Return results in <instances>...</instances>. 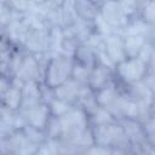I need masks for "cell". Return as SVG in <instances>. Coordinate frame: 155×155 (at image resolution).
<instances>
[{"label":"cell","mask_w":155,"mask_h":155,"mask_svg":"<svg viewBox=\"0 0 155 155\" xmlns=\"http://www.w3.org/2000/svg\"><path fill=\"white\" fill-rule=\"evenodd\" d=\"M116 97H117V96H116L114 88H111V87H104V88L101 90V92H99L98 101H99V103H102L103 105H109Z\"/></svg>","instance_id":"11"},{"label":"cell","mask_w":155,"mask_h":155,"mask_svg":"<svg viewBox=\"0 0 155 155\" xmlns=\"http://www.w3.org/2000/svg\"><path fill=\"white\" fill-rule=\"evenodd\" d=\"M4 98H5V102H6L7 107L15 109L21 104V101H22L23 96H22V93L19 92V90L17 87H12V88L7 90L6 97H4Z\"/></svg>","instance_id":"10"},{"label":"cell","mask_w":155,"mask_h":155,"mask_svg":"<svg viewBox=\"0 0 155 155\" xmlns=\"http://www.w3.org/2000/svg\"><path fill=\"white\" fill-rule=\"evenodd\" d=\"M119 73L126 81H138L145 74V63L138 57L130 58L127 61L125 59L122 63L119 64Z\"/></svg>","instance_id":"2"},{"label":"cell","mask_w":155,"mask_h":155,"mask_svg":"<svg viewBox=\"0 0 155 155\" xmlns=\"http://www.w3.org/2000/svg\"><path fill=\"white\" fill-rule=\"evenodd\" d=\"M47 113H48V110L45 105H36L34 108L28 109L27 115H28V120H29L30 125L34 128L44 127L47 121Z\"/></svg>","instance_id":"5"},{"label":"cell","mask_w":155,"mask_h":155,"mask_svg":"<svg viewBox=\"0 0 155 155\" xmlns=\"http://www.w3.org/2000/svg\"><path fill=\"white\" fill-rule=\"evenodd\" d=\"M108 78H109V74H108V69L105 67H97L90 75V84L93 88H97V90H103L105 86V84L108 82Z\"/></svg>","instance_id":"8"},{"label":"cell","mask_w":155,"mask_h":155,"mask_svg":"<svg viewBox=\"0 0 155 155\" xmlns=\"http://www.w3.org/2000/svg\"><path fill=\"white\" fill-rule=\"evenodd\" d=\"M38 73V65L33 58H27L22 64H19L18 69V76L21 75V79H28L31 81V79Z\"/></svg>","instance_id":"9"},{"label":"cell","mask_w":155,"mask_h":155,"mask_svg":"<svg viewBox=\"0 0 155 155\" xmlns=\"http://www.w3.org/2000/svg\"><path fill=\"white\" fill-rule=\"evenodd\" d=\"M107 23L111 27V25H120L124 22V12L120 8L119 4L115 2H108L104 5V10H103V16H102Z\"/></svg>","instance_id":"4"},{"label":"cell","mask_w":155,"mask_h":155,"mask_svg":"<svg viewBox=\"0 0 155 155\" xmlns=\"http://www.w3.org/2000/svg\"><path fill=\"white\" fill-rule=\"evenodd\" d=\"M144 18L149 23H155V4H148L144 11Z\"/></svg>","instance_id":"13"},{"label":"cell","mask_w":155,"mask_h":155,"mask_svg":"<svg viewBox=\"0 0 155 155\" xmlns=\"http://www.w3.org/2000/svg\"><path fill=\"white\" fill-rule=\"evenodd\" d=\"M51 109H52V111H53L54 115H58V116H61V117L64 116L65 114H68V110H69L68 104H67L65 102L61 101V99H57V101L52 102Z\"/></svg>","instance_id":"12"},{"label":"cell","mask_w":155,"mask_h":155,"mask_svg":"<svg viewBox=\"0 0 155 155\" xmlns=\"http://www.w3.org/2000/svg\"><path fill=\"white\" fill-rule=\"evenodd\" d=\"M74 74H75L76 79H78L80 82L87 81V80L90 79V75H88L87 69H86L85 67H76V68L74 69Z\"/></svg>","instance_id":"14"},{"label":"cell","mask_w":155,"mask_h":155,"mask_svg":"<svg viewBox=\"0 0 155 155\" xmlns=\"http://www.w3.org/2000/svg\"><path fill=\"white\" fill-rule=\"evenodd\" d=\"M105 53L111 62L122 63L126 58L124 42L117 36H109L105 39Z\"/></svg>","instance_id":"3"},{"label":"cell","mask_w":155,"mask_h":155,"mask_svg":"<svg viewBox=\"0 0 155 155\" xmlns=\"http://www.w3.org/2000/svg\"><path fill=\"white\" fill-rule=\"evenodd\" d=\"M79 94H80L79 84L75 81H67L57 88V98L65 103L75 99L76 97H79Z\"/></svg>","instance_id":"6"},{"label":"cell","mask_w":155,"mask_h":155,"mask_svg":"<svg viewBox=\"0 0 155 155\" xmlns=\"http://www.w3.org/2000/svg\"><path fill=\"white\" fill-rule=\"evenodd\" d=\"M71 71V63L67 58H53L46 71V84L54 88L67 82Z\"/></svg>","instance_id":"1"},{"label":"cell","mask_w":155,"mask_h":155,"mask_svg":"<svg viewBox=\"0 0 155 155\" xmlns=\"http://www.w3.org/2000/svg\"><path fill=\"white\" fill-rule=\"evenodd\" d=\"M149 90H153L155 92V76H151V81L149 82Z\"/></svg>","instance_id":"15"},{"label":"cell","mask_w":155,"mask_h":155,"mask_svg":"<svg viewBox=\"0 0 155 155\" xmlns=\"http://www.w3.org/2000/svg\"><path fill=\"white\" fill-rule=\"evenodd\" d=\"M151 68H153V73H154V76H155V51H154V54L151 57Z\"/></svg>","instance_id":"16"},{"label":"cell","mask_w":155,"mask_h":155,"mask_svg":"<svg viewBox=\"0 0 155 155\" xmlns=\"http://www.w3.org/2000/svg\"><path fill=\"white\" fill-rule=\"evenodd\" d=\"M144 45L145 41L142 35H128L124 41L126 56H130L131 58H137Z\"/></svg>","instance_id":"7"}]
</instances>
